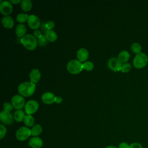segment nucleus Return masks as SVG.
Segmentation results:
<instances>
[{
    "instance_id": "nucleus-1",
    "label": "nucleus",
    "mask_w": 148,
    "mask_h": 148,
    "mask_svg": "<svg viewBox=\"0 0 148 148\" xmlns=\"http://www.w3.org/2000/svg\"><path fill=\"white\" fill-rule=\"evenodd\" d=\"M20 95L28 97L32 95L35 91V84L31 82H24L21 83L17 88Z\"/></svg>"
},
{
    "instance_id": "nucleus-2",
    "label": "nucleus",
    "mask_w": 148,
    "mask_h": 148,
    "mask_svg": "<svg viewBox=\"0 0 148 148\" xmlns=\"http://www.w3.org/2000/svg\"><path fill=\"white\" fill-rule=\"evenodd\" d=\"M23 46L29 50H34L38 45V39L32 34H27L21 38L20 40Z\"/></svg>"
},
{
    "instance_id": "nucleus-3",
    "label": "nucleus",
    "mask_w": 148,
    "mask_h": 148,
    "mask_svg": "<svg viewBox=\"0 0 148 148\" xmlns=\"http://www.w3.org/2000/svg\"><path fill=\"white\" fill-rule=\"evenodd\" d=\"M66 69L72 74H77L83 69V64L78 60H72L67 64Z\"/></svg>"
},
{
    "instance_id": "nucleus-4",
    "label": "nucleus",
    "mask_w": 148,
    "mask_h": 148,
    "mask_svg": "<svg viewBox=\"0 0 148 148\" xmlns=\"http://www.w3.org/2000/svg\"><path fill=\"white\" fill-rule=\"evenodd\" d=\"M148 62V57L143 53L136 54L133 60L134 66L138 69H141L146 66Z\"/></svg>"
},
{
    "instance_id": "nucleus-5",
    "label": "nucleus",
    "mask_w": 148,
    "mask_h": 148,
    "mask_svg": "<svg viewBox=\"0 0 148 148\" xmlns=\"http://www.w3.org/2000/svg\"><path fill=\"white\" fill-rule=\"evenodd\" d=\"M31 135V129L26 126L20 127L16 132V137L19 141H24Z\"/></svg>"
},
{
    "instance_id": "nucleus-6",
    "label": "nucleus",
    "mask_w": 148,
    "mask_h": 148,
    "mask_svg": "<svg viewBox=\"0 0 148 148\" xmlns=\"http://www.w3.org/2000/svg\"><path fill=\"white\" fill-rule=\"evenodd\" d=\"M11 103L13 108L17 110L21 109L25 106V99L24 97L19 94H16L12 97L11 99Z\"/></svg>"
},
{
    "instance_id": "nucleus-7",
    "label": "nucleus",
    "mask_w": 148,
    "mask_h": 148,
    "mask_svg": "<svg viewBox=\"0 0 148 148\" xmlns=\"http://www.w3.org/2000/svg\"><path fill=\"white\" fill-rule=\"evenodd\" d=\"M39 109L38 102L34 99L29 100L25 103L24 109L27 114H32L35 113Z\"/></svg>"
},
{
    "instance_id": "nucleus-8",
    "label": "nucleus",
    "mask_w": 148,
    "mask_h": 148,
    "mask_svg": "<svg viewBox=\"0 0 148 148\" xmlns=\"http://www.w3.org/2000/svg\"><path fill=\"white\" fill-rule=\"evenodd\" d=\"M0 11L5 16H9L13 10L12 4L9 1H0Z\"/></svg>"
},
{
    "instance_id": "nucleus-9",
    "label": "nucleus",
    "mask_w": 148,
    "mask_h": 148,
    "mask_svg": "<svg viewBox=\"0 0 148 148\" xmlns=\"http://www.w3.org/2000/svg\"><path fill=\"white\" fill-rule=\"evenodd\" d=\"M0 120L3 125H10L13 123L14 116L10 112L2 110L0 113Z\"/></svg>"
},
{
    "instance_id": "nucleus-10",
    "label": "nucleus",
    "mask_w": 148,
    "mask_h": 148,
    "mask_svg": "<svg viewBox=\"0 0 148 148\" xmlns=\"http://www.w3.org/2000/svg\"><path fill=\"white\" fill-rule=\"evenodd\" d=\"M121 65L122 64L119 61L118 58L116 57H112L108 61V68L114 72L120 71Z\"/></svg>"
},
{
    "instance_id": "nucleus-11",
    "label": "nucleus",
    "mask_w": 148,
    "mask_h": 148,
    "mask_svg": "<svg viewBox=\"0 0 148 148\" xmlns=\"http://www.w3.org/2000/svg\"><path fill=\"white\" fill-rule=\"evenodd\" d=\"M27 23L28 26L32 29L36 30L40 25V21L39 18L35 14L29 15Z\"/></svg>"
},
{
    "instance_id": "nucleus-12",
    "label": "nucleus",
    "mask_w": 148,
    "mask_h": 148,
    "mask_svg": "<svg viewBox=\"0 0 148 148\" xmlns=\"http://www.w3.org/2000/svg\"><path fill=\"white\" fill-rule=\"evenodd\" d=\"M43 144V140L39 136H33L28 141V145L31 148H40Z\"/></svg>"
},
{
    "instance_id": "nucleus-13",
    "label": "nucleus",
    "mask_w": 148,
    "mask_h": 148,
    "mask_svg": "<svg viewBox=\"0 0 148 148\" xmlns=\"http://www.w3.org/2000/svg\"><path fill=\"white\" fill-rule=\"evenodd\" d=\"M56 96L54 94L50 91H47L44 92L42 95V101L43 103L46 104H51L53 102H54Z\"/></svg>"
},
{
    "instance_id": "nucleus-14",
    "label": "nucleus",
    "mask_w": 148,
    "mask_h": 148,
    "mask_svg": "<svg viewBox=\"0 0 148 148\" xmlns=\"http://www.w3.org/2000/svg\"><path fill=\"white\" fill-rule=\"evenodd\" d=\"M76 55L79 61H80V62H86L88 57L89 53L87 49L80 48L77 51Z\"/></svg>"
},
{
    "instance_id": "nucleus-15",
    "label": "nucleus",
    "mask_w": 148,
    "mask_h": 148,
    "mask_svg": "<svg viewBox=\"0 0 148 148\" xmlns=\"http://www.w3.org/2000/svg\"><path fill=\"white\" fill-rule=\"evenodd\" d=\"M41 73L39 70L37 68L32 69L29 73L30 82L35 83H37L40 79Z\"/></svg>"
},
{
    "instance_id": "nucleus-16",
    "label": "nucleus",
    "mask_w": 148,
    "mask_h": 148,
    "mask_svg": "<svg viewBox=\"0 0 148 148\" xmlns=\"http://www.w3.org/2000/svg\"><path fill=\"white\" fill-rule=\"evenodd\" d=\"M2 24L3 26L8 29H11L13 28L14 24L13 18L10 16H5L2 18Z\"/></svg>"
},
{
    "instance_id": "nucleus-17",
    "label": "nucleus",
    "mask_w": 148,
    "mask_h": 148,
    "mask_svg": "<svg viewBox=\"0 0 148 148\" xmlns=\"http://www.w3.org/2000/svg\"><path fill=\"white\" fill-rule=\"evenodd\" d=\"M27 32V28L25 25L23 24H18L15 29V33L17 37H21L23 38L25 35V33Z\"/></svg>"
},
{
    "instance_id": "nucleus-18",
    "label": "nucleus",
    "mask_w": 148,
    "mask_h": 148,
    "mask_svg": "<svg viewBox=\"0 0 148 148\" xmlns=\"http://www.w3.org/2000/svg\"><path fill=\"white\" fill-rule=\"evenodd\" d=\"M45 36L47 40L51 42H53L56 40L58 37L57 33L53 29L46 30L45 32Z\"/></svg>"
},
{
    "instance_id": "nucleus-19",
    "label": "nucleus",
    "mask_w": 148,
    "mask_h": 148,
    "mask_svg": "<svg viewBox=\"0 0 148 148\" xmlns=\"http://www.w3.org/2000/svg\"><path fill=\"white\" fill-rule=\"evenodd\" d=\"M130 57V53L126 50H123L119 54L117 58L119 60V61L123 64L126 63L128 61Z\"/></svg>"
},
{
    "instance_id": "nucleus-20",
    "label": "nucleus",
    "mask_w": 148,
    "mask_h": 148,
    "mask_svg": "<svg viewBox=\"0 0 148 148\" xmlns=\"http://www.w3.org/2000/svg\"><path fill=\"white\" fill-rule=\"evenodd\" d=\"M13 116H14V120H16L17 122H21L24 121L25 115L24 112L23 110L19 109L14 112Z\"/></svg>"
},
{
    "instance_id": "nucleus-21",
    "label": "nucleus",
    "mask_w": 148,
    "mask_h": 148,
    "mask_svg": "<svg viewBox=\"0 0 148 148\" xmlns=\"http://www.w3.org/2000/svg\"><path fill=\"white\" fill-rule=\"evenodd\" d=\"M20 5L23 10L28 12L32 7V3L31 0H22L20 3Z\"/></svg>"
},
{
    "instance_id": "nucleus-22",
    "label": "nucleus",
    "mask_w": 148,
    "mask_h": 148,
    "mask_svg": "<svg viewBox=\"0 0 148 148\" xmlns=\"http://www.w3.org/2000/svg\"><path fill=\"white\" fill-rule=\"evenodd\" d=\"M42 127L40 124H35L31 128V135L32 136H38L42 132Z\"/></svg>"
},
{
    "instance_id": "nucleus-23",
    "label": "nucleus",
    "mask_w": 148,
    "mask_h": 148,
    "mask_svg": "<svg viewBox=\"0 0 148 148\" xmlns=\"http://www.w3.org/2000/svg\"><path fill=\"white\" fill-rule=\"evenodd\" d=\"M23 122L26 127H32L34 125L35 120L31 114H27L24 117Z\"/></svg>"
},
{
    "instance_id": "nucleus-24",
    "label": "nucleus",
    "mask_w": 148,
    "mask_h": 148,
    "mask_svg": "<svg viewBox=\"0 0 148 148\" xmlns=\"http://www.w3.org/2000/svg\"><path fill=\"white\" fill-rule=\"evenodd\" d=\"M28 17H29V16L27 14L21 13H19L17 15L16 20L18 23L22 24V23H25V21H27L28 20Z\"/></svg>"
},
{
    "instance_id": "nucleus-25",
    "label": "nucleus",
    "mask_w": 148,
    "mask_h": 148,
    "mask_svg": "<svg viewBox=\"0 0 148 148\" xmlns=\"http://www.w3.org/2000/svg\"><path fill=\"white\" fill-rule=\"evenodd\" d=\"M131 49L132 52H134L136 54H139L141 53L142 46L139 43L135 42L131 45Z\"/></svg>"
},
{
    "instance_id": "nucleus-26",
    "label": "nucleus",
    "mask_w": 148,
    "mask_h": 148,
    "mask_svg": "<svg viewBox=\"0 0 148 148\" xmlns=\"http://www.w3.org/2000/svg\"><path fill=\"white\" fill-rule=\"evenodd\" d=\"M94 67V65L93 62L91 61H86L83 64V69L87 71H90L92 70Z\"/></svg>"
},
{
    "instance_id": "nucleus-27",
    "label": "nucleus",
    "mask_w": 148,
    "mask_h": 148,
    "mask_svg": "<svg viewBox=\"0 0 148 148\" xmlns=\"http://www.w3.org/2000/svg\"><path fill=\"white\" fill-rule=\"evenodd\" d=\"M47 41L48 40H47L45 36L43 35L40 37L38 38V44L41 47L45 46L47 43Z\"/></svg>"
},
{
    "instance_id": "nucleus-28",
    "label": "nucleus",
    "mask_w": 148,
    "mask_h": 148,
    "mask_svg": "<svg viewBox=\"0 0 148 148\" xmlns=\"http://www.w3.org/2000/svg\"><path fill=\"white\" fill-rule=\"evenodd\" d=\"M131 64L130 63L126 62L122 64L120 71L124 73H126V72H128L131 70Z\"/></svg>"
},
{
    "instance_id": "nucleus-29",
    "label": "nucleus",
    "mask_w": 148,
    "mask_h": 148,
    "mask_svg": "<svg viewBox=\"0 0 148 148\" xmlns=\"http://www.w3.org/2000/svg\"><path fill=\"white\" fill-rule=\"evenodd\" d=\"M7 133V129L3 124H0V139H2Z\"/></svg>"
},
{
    "instance_id": "nucleus-30",
    "label": "nucleus",
    "mask_w": 148,
    "mask_h": 148,
    "mask_svg": "<svg viewBox=\"0 0 148 148\" xmlns=\"http://www.w3.org/2000/svg\"><path fill=\"white\" fill-rule=\"evenodd\" d=\"M13 108V106L12 105V103H9V102H5L3 105V110L4 111H6V112H10L12 110Z\"/></svg>"
},
{
    "instance_id": "nucleus-31",
    "label": "nucleus",
    "mask_w": 148,
    "mask_h": 148,
    "mask_svg": "<svg viewBox=\"0 0 148 148\" xmlns=\"http://www.w3.org/2000/svg\"><path fill=\"white\" fill-rule=\"evenodd\" d=\"M55 26V23L53 21H49L45 23V28L47 30H51Z\"/></svg>"
},
{
    "instance_id": "nucleus-32",
    "label": "nucleus",
    "mask_w": 148,
    "mask_h": 148,
    "mask_svg": "<svg viewBox=\"0 0 148 148\" xmlns=\"http://www.w3.org/2000/svg\"><path fill=\"white\" fill-rule=\"evenodd\" d=\"M130 148H143L142 145L138 142H134L130 145Z\"/></svg>"
},
{
    "instance_id": "nucleus-33",
    "label": "nucleus",
    "mask_w": 148,
    "mask_h": 148,
    "mask_svg": "<svg viewBox=\"0 0 148 148\" xmlns=\"http://www.w3.org/2000/svg\"><path fill=\"white\" fill-rule=\"evenodd\" d=\"M119 148H130V145L127 142H122L119 145Z\"/></svg>"
},
{
    "instance_id": "nucleus-34",
    "label": "nucleus",
    "mask_w": 148,
    "mask_h": 148,
    "mask_svg": "<svg viewBox=\"0 0 148 148\" xmlns=\"http://www.w3.org/2000/svg\"><path fill=\"white\" fill-rule=\"evenodd\" d=\"M62 98L60 96H56L55 99H54V102L56 103H61L62 102Z\"/></svg>"
},
{
    "instance_id": "nucleus-35",
    "label": "nucleus",
    "mask_w": 148,
    "mask_h": 148,
    "mask_svg": "<svg viewBox=\"0 0 148 148\" xmlns=\"http://www.w3.org/2000/svg\"><path fill=\"white\" fill-rule=\"evenodd\" d=\"M34 35L37 38H39V37H40L42 35V33L40 32V31L39 30V29H36L35 30L34 32Z\"/></svg>"
},
{
    "instance_id": "nucleus-36",
    "label": "nucleus",
    "mask_w": 148,
    "mask_h": 148,
    "mask_svg": "<svg viewBox=\"0 0 148 148\" xmlns=\"http://www.w3.org/2000/svg\"><path fill=\"white\" fill-rule=\"evenodd\" d=\"M12 3H14V4H17L18 3H21V0H10L9 1Z\"/></svg>"
},
{
    "instance_id": "nucleus-37",
    "label": "nucleus",
    "mask_w": 148,
    "mask_h": 148,
    "mask_svg": "<svg viewBox=\"0 0 148 148\" xmlns=\"http://www.w3.org/2000/svg\"><path fill=\"white\" fill-rule=\"evenodd\" d=\"M105 148H117V147L113 145H109V146H106Z\"/></svg>"
}]
</instances>
